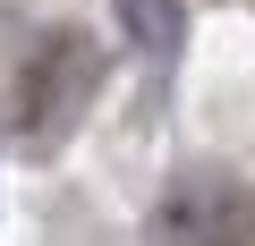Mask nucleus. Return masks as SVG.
I'll use <instances>...</instances> for the list:
<instances>
[{
	"mask_svg": "<svg viewBox=\"0 0 255 246\" xmlns=\"http://www.w3.org/2000/svg\"><path fill=\"white\" fill-rule=\"evenodd\" d=\"M77 93H85V43L77 34H51V51L26 68V128L34 136H60V119L77 110Z\"/></svg>",
	"mask_w": 255,
	"mask_h": 246,
	"instance_id": "obj_1",
	"label": "nucleus"
}]
</instances>
